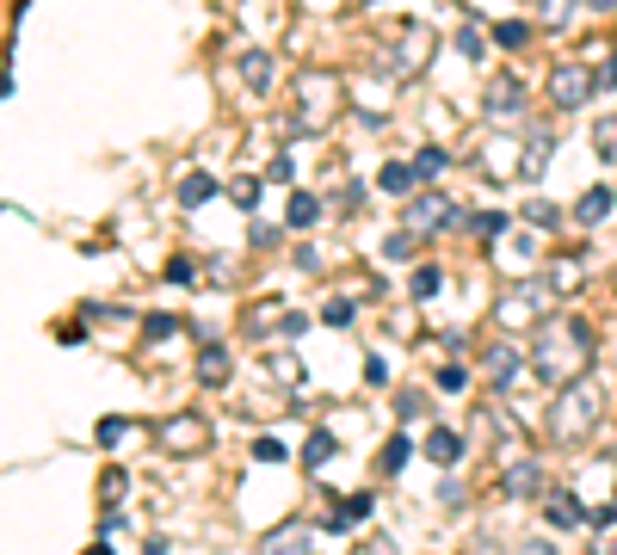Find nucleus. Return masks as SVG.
I'll use <instances>...</instances> for the list:
<instances>
[{
  "label": "nucleus",
  "instance_id": "6ab92c4d",
  "mask_svg": "<svg viewBox=\"0 0 617 555\" xmlns=\"http://www.w3.org/2000/svg\"><path fill=\"white\" fill-rule=\"evenodd\" d=\"M550 155H556V136H550V130H543V136H531V142H525V167H519V173H525V179H537Z\"/></svg>",
  "mask_w": 617,
  "mask_h": 555
},
{
  "label": "nucleus",
  "instance_id": "c9c22d12",
  "mask_svg": "<svg viewBox=\"0 0 617 555\" xmlns=\"http://www.w3.org/2000/svg\"><path fill=\"white\" fill-rule=\"evenodd\" d=\"M519 555H556V549L543 543V537H531V543H519Z\"/></svg>",
  "mask_w": 617,
  "mask_h": 555
},
{
  "label": "nucleus",
  "instance_id": "393cba45",
  "mask_svg": "<svg viewBox=\"0 0 617 555\" xmlns=\"http://www.w3.org/2000/svg\"><path fill=\"white\" fill-rule=\"evenodd\" d=\"M414 173H420V179H439V173H445V148H420V155H414Z\"/></svg>",
  "mask_w": 617,
  "mask_h": 555
},
{
  "label": "nucleus",
  "instance_id": "c756f323",
  "mask_svg": "<svg viewBox=\"0 0 617 555\" xmlns=\"http://www.w3.org/2000/svg\"><path fill=\"white\" fill-rule=\"evenodd\" d=\"M253 463H284V444H278V438H260V444H253Z\"/></svg>",
  "mask_w": 617,
  "mask_h": 555
},
{
  "label": "nucleus",
  "instance_id": "bb28decb",
  "mask_svg": "<svg viewBox=\"0 0 617 555\" xmlns=\"http://www.w3.org/2000/svg\"><path fill=\"white\" fill-rule=\"evenodd\" d=\"M439 389H445V395L469 389V370H463V364H445V370H439Z\"/></svg>",
  "mask_w": 617,
  "mask_h": 555
},
{
  "label": "nucleus",
  "instance_id": "9d476101",
  "mask_svg": "<svg viewBox=\"0 0 617 555\" xmlns=\"http://www.w3.org/2000/svg\"><path fill=\"white\" fill-rule=\"evenodd\" d=\"M500 494H513V500L543 494V463H513V469L500 475Z\"/></svg>",
  "mask_w": 617,
  "mask_h": 555
},
{
  "label": "nucleus",
  "instance_id": "58836bf2",
  "mask_svg": "<svg viewBox=\"0 0 617 555\" xmlns=\"http://www.w3.org/2000/svg\"><path fill=\"white\" fill-rule=\"evenodd\" d=\"M469 555H500V543H488V537H482V543H476V549H469Z\"/></svg>",
  "mask_w": 617,
  "mask_h": 555
},
{
  "label": "nucleus",
  "instance_id": "72a5a7b5",
  "mask_svg": "<svg viewBox=\"0 0 617 555\" xmlns=\"http://www.w3.org/2000/svg\"><path fill=\"white\" fill-rule=\"evenodd\" d=\"M568 7H574V0H550V7H543V25H562V19H568Z\"/></svg>",
  "mask_w": 617,
  "mask_h": 555
},
{
  "label": "nucleus",
  "instance_id": "f704fd0d",
  "mask_svg": "<svg viewBox=\"0 0 617 555\" xmlns=\"http://www.w3.org/2000/svg\"><path fill=\"white\" fill-rule=\"evenodd\" d=\"M173 333V315H149V340H167Z\"/></svg>",
  "mask_w": 617,
  "mask_h": 555
},
{
  "label": "nucleus",
  "instance_id": "7ed1b4c3",
  "mask_svg": "<svg viewBox=\"0 0 617 555\" xmlns=\"http://www.w3.org/2000/svg\"><path fill=\"white\" fill-rule=\"evenodd\" d=\"M543 309H550V296H543V284H513L494 303V315H500V327H531V321H543Z\"/></svg>",
  "mask_w": 617,
  "mask_h": 555
},
{
  "label": "nucleus",
  "instance_id": "423d86ee",
  "mask_svg": "<svg viewBox=\"0 0 617 555\" xmlns=\"http://www.w3.org/2000/svg\"><path fill=\"white\" fill-rule=\"evenodd\" d=\"M253 555H309V525H303V518H290V525L266 531Z\"/></svg>",
  "mask_w": 617,
  "mask_h": 555
},
{
  "label": "nucleus",
  "instance_id": "1a4fd4ad",
  "mask_svg": "<svg viewBox=\"0 0 617 555\" xmlns=\"http://www.w3.org/2000/svg\"><path fill=\"white\" fill-rule=\"evenodd\" d=\"M482 370H488L494 389H513V377H519V352H513V346H488V352H482Z\"/></svg>",
  "mask_w": 617,
  "mask_h": 555
},
{
  "label": "nucleus",
  "instance_id": "e433bc0d",
  "mask_svg": "<svg viewBox=\"0 0 617 555\" xmlns=\"http://www.w3.org/2000/svg\"><path fill=\"white\" fill-rule=\"evenodd\" d=\"M365 555H402V549H395L389 537H371V549H365Z\"/></svg>",
  "mask_w": 617,
  "mask_h": 555
},
{
  "label": "nucleus",
  "instance_id": "f03ea898",
  "mask_svg": "<svg viewBox=\"0 0 617 555\" xmlns=\"http://www.w3.org/2000/svg\"><path fill=\"white\" fill-rule=\"evenodd\" d=\"M599 420H605V389H599L593 377L562 383L556 401H550V414H543V426H550L556 444H587V438L599 432Z\"/></svg>",
  "mask_w": 617,
  "mask_h": 555
},
{
  "label": "nucleus",
  "instance_id": "f8f14e48",
  "mask_svg": "<svg viewBox=\"0 0 617 555\" xmlns=\"http://www.w3.org/2000/svg\"><path fill=\"white\" fill-rule=\"evenodd\" d=\"M321 222V198L315 192H290V204H284V229H315Z\"/></svg>",
  "mask_w": 617,
  "mask_h": 555
},
{
  "label": "nucleus",
  "instance_id": "79ce46f5",
  "mask_svg": "<svg viewBox=\"0 0 617 555\" xmlns=\"http://www.w3.org/2000/svg\"><path fill=\"white\" fill-rule=\"evenodd\" d=\"M605 555H617V537H611V543H605Z\"/></svg>",
  "mask_w": 617,
  "mask_h": 555
},
{
  "label": "nucleus",
  "instance_id": "4c0bfd02",
  "mask_svg": "<svg viewBox=\"0 0 617 555\" xmlns=\"http://www.w3.org/2000/svg\"><path fill=\"white\" fill-rule=\"evenodd\" d=\"M142 555H167V543H161V537H149V543H142Z\"/></svg>",
  "mask_w": 617,
  "mask_h": 555
},
{
  "label": "nucleus",
  "instance_id": "5701e85b",
  "mask_svg": "<svg viewBox=\"0 0 617 555\" xmlns=\"http://www.w3.org/2000/svg\"><path fill=\"white\" fill-rule=\"evenodd\" d=\"M328 457H334V432H309V444H303V463H309V469H321Z\"/></svg>",
  "mask_w": 617,
  "mask_h": 555
},
{
  "label": "nucleus",
  "instance_id": "2eb2a0df",
  "mask_svg": "<svg viewBox=\"0 0 617 555\" xmlns=\"http://www.w3.org/2000/svg\"><path fill=\"white\" fill-rule=\"evenodd\" d=\"M371 512H377V500H371V494H352V500H340V512L328 518V531H352V525H365Z\"/></svg>",
  "mask_w": 617,
  "mask_h": 555
},
{
  "label": "nucleus",
  "instance_id": "aec40b11",
  "mask_svg": "<svg viewBox=\"0 0 617 555\" xmlns=\"http://www.w3.org/2000/svg\"><path fill=\"white\" fill-rule=\"evenodd\" d=\"M414 179H420V173H414V167H402V161H389V167L377 173V185H383L389 198H402V192H414Z\"/></svg>",
  "mask_w": 617,
  "mask_h": 555
},
{
  "label": "nucleus",
  "instance_id": "ddd939ff",
  "mask_svg": "<svg viewBox=\"0 0 617 555\" xmlns=\"http://www.w3.org/2000/svg\"><path fill=\"white\" fill-rule=\"evenodd\" d=\"M241 81H247V93H272V56L266 50H247L241 56Z\"/></svg>",
  "mask_w": 617,
  "mask_h": 555
},
{
  "label": "nucleus",
  "instance_id": "f3484780",
  "mask_svg": "<svg viewBox=\"0 0 617 555\" xmlns=\"http://www.w3.org/2000/svg\"><path fill=\"white\" fill-rule=\"evenodd\" d=\"M210 198H216V179L210 173H186V179H179V204H186V210H198Z\"/></svg>",
  "mask_w": 617,
  "mask_h": 555
},
{
  "label": "nucleus",
  "instance_id": "412c9836",
  "mask_svg": "<svg viewBox=\"0 0 617 555\" xmlns=\"http://www.w3.org/2000/svg\"><path fill=\"white\" fill-rule=\"evenodd\" d=\"M408 457H414V444H408V438H389V444H383V457H377V469H383V475H402V469H408Z\"/></svg>",
  "mask_w": 617,
  "mask_h": 555
},
{
  "label": "nucleus",
  "instance_id": "c85d7f7f",
  "mask_svg": "<svg viewBox=\"0 0 617 555\" xmlns=\"http://www.w3.org/2000/svg\"><path fill=\"white\" fill-rule=\"evenodd\" d=\"M414 296H420V303H426V296H439V272H432V266L414 272Z\"/></svg>",
  "mask_w": 617,
  "mask_h": 555
},
{
  "label": "nucleus",
  "instance_id": "473e14b6",
  "mask_svg": "<svg viewBox=\"0 0 617 555\" xmlns=\"http://www.w3.org/2000/svg\"><path fill=\"white\" fill-rule=\"evenodd\" d=\"M525 37H531V25H500V44H506V50H519Z\"/></svg>",
  "mask_w": 617,
  "mask_h": 555
},
{
  "label": "nucleus",
  "instance_id": "0eeeda50",
  "mask_svg": "<svg viewBox=\"0 0 617 555\" xmlns=\"http://www.w3.org/2000/svg\"><path fill=\"white\" fill-rule=\"evenodd\" d=\"M451 222H457V210H451V198H439V192H426V198L408 204V229H451Z\"/></svg>",
  "mask_w": 617,
  "mask_h": 555
},
{
  "label": "nucleus",
  "instance_id": "39448f33",
  "mask_svg": "<svg viewBox=\"0 0 617 555\" xmlns=\"http://www.w3.org/2000/svg\"><path fill=\"white\" fill-rule=\"evenodd\" d=\"M167 451H204V438H210V426L198 420V414H173V420H161V432H155Z\"/></svg>",
  "mask_w": 617,
  "mask_h": 555
},
{
  "label": "nucleus",
  "instance_id": "a878e982",
  "mask_svg": "<svg viewBox=\"0 0 617 555\" xmlns=\"http://www.w3.org/2000/svg\"><path fill=\"white\" fill-rule=\"evenodd\" d=\"M229 198H235L241 210H253V204H260V179H235V185H229Z\"/></svg>",
  "mask_w": 617,
  "mask_h": 555
},
{
  "label": "nucleus",
  "instance_id": "dca6fc26",
  "mask_svg": "<svg viewBox=\"0 0 617 555\" xmlns=\"http://www.w3.org/2000/svg\"><path fill=\"white\" fill-rule=\"evenodd\" d=\"M543 518H550L556 531H568V525H580L587 512H580V500H574V494H550V500H543Z\"/></svg>",
  "mask_w": 617,
  "mask_h": 555
},
{
  "label": "nucleus",
  "instance_id": "4be33fe9",
  "mask_svg": "<svg viewBox=\"0 0 617 555\" xmlns=\"http://www.w3.org/2000/svg\"><path fill=\"white\" fill-rule=\"evenodd\" d=\"M519 105V81H513V74H500V81L488 87V111H513Z\"/></svg>",
  "mask_w": 617,
  "mask_h": 555
},
{
  "label": "nucleus",
  "instance_id": "b1692460",
  "mask_svg": "<svg viewBox=\"0 0 617 555\" xmlns=\"http://www.w3.org/2000/svg\"><path fill=\"white\" fill-rule=\"evenodd\" d=\"M525 222H531V229H556V222H562V210H556L550 198H531V204H525Z\"/></svg>",
  "mask_w": 617,
  "mask_h": 555
},
{
  "label": "nucleus",
  "instance_id": "6e6552de",
  "mask_svg": "<svg viewBox=\"0 0 617 555\" xmlns=\"http://www.w3.org/2000/svg\"><path fill=\"white\" fill-rule=\"evenodd\" d=\"M617 210V192H611V185H587V192H580V204H574V222H587V229H593V222H605Z\"/></svg>",
  "mask_w": 617,
  "mask_h": 555
},
{
  "label": "nucleus",
  "instance_id": "7c9ffc66",
  "mask_svg": "<svg viewBox=\"0 0 617 555\" xmlns=\"http://www.w3.org/2000/svg\"><path fill=\"white\" fill-rule=\"evenodd\" d=\"M124 438H130V420H105L99 426V444H124Z\"/></svg>",
  "mask_w": 617,
  "mask_h": 555
},
{
  "label": "nucleus",
  "instance_id": "2f4dec72",
  "mask_svg": "<svg viewBox=\"0 0 617 555\" xmlns=\"http://www.w3.org/2000/svg\"><path fill=\"white\" fill-rule=\"evenodd\" d=\"M476 229H482V235H506V216H500V210H482Z\"/></svg>",
  "mask_w": 617,
  "mask_h": 555
},
{
  "label": "nucleus",
  "instance_id": "20e7f679",
  "mask_svg": "<svg viewBox=\"0 0 617 555\" xmlns=\"http://www.w3.org/2000/svg\"><path fill=\"white\" fill-rule=\"evenodd\" d=\"M593 68H574V62H562L556 74H550V105L556 111H580V105H587L593 99Z\"/></svg>",
  "mask_w": 617,
  "mask_h": 555
},
{
  "label": "nucleus",
  "instance_id": "9b49d317",
  "mask_svg": "<svg viewBox=\"0 0 617 555\" xmlns=\"http://www.w3.org/2000/svg\"><path fill=\"white\" fill-rule=\"evenodd\" d=\"M426 457L439 463V469H457V457H463V438H457L451 426H432V432H426Z\"/></svg>",
  "mask_w": 617,
  "mask_h": 555
},
{
  "label": "nucleus",
  "instance_id": "ea45409f",
  "mask_svg": "<svg viewBox=\"0 0 617 555\" xmlns=\"http://www.w3.org/2000/svg\"><path fill=\"white\" fill-rule=\"evenodd\" d=\"M580 7H593V13H605V7H617V0H580Z\"/></svg>",
  "mask_w": 617,
  "mask_h": 555
},
{
  "label": "nucleus",
  "instance_id": "a19ab883",
  "mask_svg": "<svg viewBox=\"0 0 617 555\" xmlns=\"http://www.w3.org/2000/svg\"><path fill=\"white\" fill-rule=\"evenodd\" d=\"M87 555H112V549H105V543H93V549H87Z\"/></svg>",
  "mask_w": 617,
  "mask_h": 555
},
{
  "label": "nucleus",
  "instance_id": "4468645a",
  "mask_svg": "<svg viewBox=\"0 0 617 555\" xmlns=\"http://www.w3.org/2000/svg\"><path fill=\"white\" fill-rule=\"evenodd\" d=\"M198 383H204V389H223V383H229V352H223V346H204V352H198Z\"/></svg>",
  "mask_w": 617,
  "mask_h": 555
},
{
  "label": "nucleus",
  "instance_id": "f257e3e1",
  "mask_svg": "<svg viewBox=\"0 0 617 555\" xmlns=\"http://www.w3.org/2000/svg\"><path fill=\"white\" fill-rule=\"evenodd\" d=\"M587 364H593V333L580 315H543L537 327V346H531V370H537V383H574V377H587Z\"/></svg>",
  "mask_w": 617,
  "mask_h": 555
},
{
  "label": "nucleus",
  "instance_id": "cd10ccee",
  "mask_svg": "<svg viewBox=\"0 0 617 555\" xmlns=\"http://www.w3.org/2000/svg\"><path fill=\"white\" fill-rule=\"evenodd\" d=\"M321 321H328V327H352V303H346V296H334V303L321 309Z\"/></svg>",
  "mask_w": 617,
  "mask_h": 555
},
{
  "label": "nucleus",
  "instance_id": "a211bd4d",
  "mask_svg": "<svg viewBox=\"0 0 617 555\" xmlns=\"http://www.w3.org/2000/svg\"><path fill=\"white\" fill-rule=\"evenodd\" d=\"M593 155H599L605 167H617V111L593 124Z\"/></svg>",
  "mask_w": 617,
  "mask_h": 555
}]
</instances>
